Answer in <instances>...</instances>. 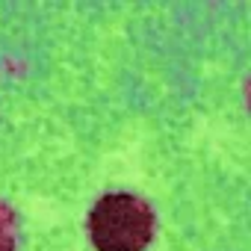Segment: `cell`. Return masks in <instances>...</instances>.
<instances>
[{
    "mask_svg": "<svg viewBox=\"0 0 251 251\" xmlns=\"http://www.w3.org/2000/svg\"><path fill=\"white\" fill-rule=\"evenodd\" d=\"M15 242H18L15 213L0 201V251H15Z\"/></svg>",
    "mask_w": 251,
    "mask_h": 251,
    "instance_id": "cell-2",
    "label": "cell"
},
{
    "mask_svg": "<svg viewBox=\"0 0 251 251\" xmlns=\"http://www.w3.org/2000/svg\"><path fill=\"white\" fill-rule=\"evenodd\" d=\"M89 236L98 251H142L154 239V213L136 195H103L89 213Z\"/></svg>",
    "mask_w": 251,
    "mask_h": 251,
    "instance_id": "cell-1",
    "label": "cell"
}]
</instances>
